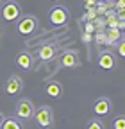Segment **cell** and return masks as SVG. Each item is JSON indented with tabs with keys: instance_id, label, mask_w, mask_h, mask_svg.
<instances>
[{
	"instance_id": "6da1fadb",
	"label": "cell",
	"mask_w": 125,
	"mask_h": 129,
	"mask_svg": "<svg viewBox=\"0 0 125 129\" xmlns=\"http://www.w3.org/2000/svg\"><path fill=\"white\" fill-rule=\"evenodd\" d=\"M36 124L39 127H52L54 125V111L50 106H39L36 111H34V117Z\"/></svg>"
},
{
	"instance_id": "7a4b0ae2",
	"label": "cell",
	"mask_w": 125,
	"mask_h": 129,
	"mask_svg": "<svg viewBox=\"0 0 125 129\" xmlns=\"http://www.w3.org/2000/svg\"><path fill=\"white\" fill-rule=\"evenodd\" d=\"M38 29V18L36 16H22V18H18V23H16V30H18V34L22 36H30V34H34V30Z\"/></svg>"
},
{
	"instance_id": "3957f363",
	"label": "cell",
	"mask_w": 125,
	"mask_h": 129,
	"mask_svg": "<svg viewBox=\"0 0 125 129\" xmlns=\"http://www.w3.org/2000/svg\"><path fill=\"white\" fill-rule=\"evenodd\" d=\"M34 111H36V108H34L32 102H30L29 99H22L16 104V118H20V120H30L34 117Z\"/></svg>"
},
{
	"instance_id": "277c9868",
	"label": "cell",
	"mask_w": 125,
	"mask_h": 129,
	"mask_svg": "<svg viewBox=\"0 0 125 129\" xmlns=\"http://www.w3.org/2000/svg\"><path fill=\"white\" fill-rule=\"evenodd\" d=\"M48 20H50V23L55 25V27L65 25V23L68 22V9L62 7V6L52 7V11H50V14H48Z\"/></svg>"
},
{
	"instance_id": "5b68a950",
	"label": "cell",
	"mask_w": 125,
	"mask_h": 129,
	"mask_svg": "<svg viewBox=\"0 0 125 129\" xmlns=\"http://www.w3.org/2000/svg\"><path fill=\"white\" fill-rule=\"evenodd\" d=\"M20 13H22L20 6L11 0V2H7V4L2 7V18H4L6 22H16V20L20 18Z\"/></svg>"
},
{
	"instance_id": "8992f818",
	"label": "cell",
	"mask_w": 125,
	"mask_h": 129,
	"mask_svg": "<svg viewBox=\"0 0 125 129\" xmlns=\"http://www.w3.org/2000/svg\"><path fill=\"white\" fill-rule=\"evenodd\" d=\"M111 101L107 99V97H100V99H97L95 102H93V113H95L97 117H107L111 115Z\"/></svg>"
},
{
	"instance_id": "52a82bcc",
	"label": "cell",
	"mask_w": 125,
	"mask_h": 129,
	"mask_svg": "<svg viewBox=\"0 0 125 129\" xmlns=\"http://www.w3.org/2000/svg\"><path fill=\"white\" fill-rule=\"evenodd\" d=\"M23 90V81H22V77L20 75H11L9 79H7V83H6V93L7 95H18L20 91Z\"/></svg>"
},
{
	"instance_id": "ba28073f",
	"label": "cell",
	"mask_w": 125,
	"mask_h": 129,
	"mask_svg": "<svg viewBox=\"0 0 125 129\" xmlns=\"http://www.w3.org/2000/svg\"><path fill=\"white\" fill-rule=\"evenodd\" d=\"M59 63H61V67H65V68H75L77 64H79V54L75 50H66V52L61 54Z\"/></svg>"
},
{
	"instance_id": "9c48e42d",
	"label": "cell",
	"mask_w": 125,
	"mask_h": 129,
	"mask_svg": "<svg viewBox=\"0 0 125 129\" xmlns=\"http://www.w3.org/2000/svg\"><path fill=\"white\" fill-rule=\"evenodd\" d=\"M55 56H57V45H54V43H45L38 50V57L41 61H52Z\"/></svg>"
},
{
	"instance_id": "30bf717a",
	"label": "cell",
	"mask_w": 125,
	"mask_h": 129,
	"mask_svg": "<svg viewBox=\"0 0 125 129\" xmlns=\"http://www.w3.org/2000/svg\"><path fill=\"white\" fill-rule=\"evenodd\" d=\"M14 63L23 70H30L34 67V57H32L30 52H20V54H16V57H14Z\"/></svg>"
},
{
	"instance_id": "8fae6325",
	"label": "cell",
	"mask_w": 125,
	"mask_h": 129,
	"mask_svg": "<svg viewBox=\"0 0 125 129\" xmlns=\"http://www.w3.org/2000/svg\"><path fill=\"white\" fill-rule=\"evenodd\" d=\"M97 63H98V67H100L102 70H113L116 61H114V56H113L111 52H100Z\"/></svg>"
},
{
	"instance_id": "7c38bea8",
	"label": "cell",
	"mask_w": 125,
	"mask_h": 129,
	"mask_svg": "<svg viewBox=\"0 0 125 129\" xmlns=\"http://www.w3.org/2000/svg\"><path fill=\"white\" fill-rule=\"evenodd\" d=\"M45 93L52 97V99H61L62 97V86L61 83H57V81H50V83L45 84Z\"/></svg>"
},
{
	"instance_id": "4fadbf2b",
	"label": "cell",
	"mask_w": 125,
	"mask_h": 129,
	"mask_svg": "<svg viewBox=\"0 0 125 129\" xmlns=\"http://www.w3.org/2000/svg\"><path fill=\"white\" fill-rule=\"evenodd\" d=\"M0 129H23V125L20 124V120L16 117H7V118L2 120Z\"/></svg>"
},
{
	"instance_id": "5bb4252c",
	"label": "cell",
	"mask_w": 125,
	"mask_h": 129,
	"mask_svg": "<svg viewBox=\"0 0 125 129\" xmlns=\"http://www.w3.org/2000/svg\"><path fill=\"white\" fill-rule=\"evenodd\" d=\"M121 38V30L116 27H107V34H105V43H116Z\"/></svg>"
},
{
	"instance_id": "9a60e30c",
	"label": "cell",
	"mask_w": 125,
	"mask_h": 129,
	"mask_svg": "<svg viewBox=\"0 0 125 129\" xmlns=\"http://www.w3.org/2000/svg\"><path fill=\"white\" fill-rule=\"evenodd\" d=\"M86 129H105V127H104V122H102L100 118H93V120L88 122Z\"/></svg>"
},
{
	"instance_id": "2e32d148",
	"label": "cell",
	"mask_w": 125,
	"mask_h": 129,
	"mask_svg": "<svg viewBox=\"0 0 125 129\" xmlns=\"http://www.w3.org/2000/svg\"><path fill=\"white\" fill-rule=\"evenodd\" d=\"M113 127L114 129H125V115H118L113 122Z\"/></svg>"
},
{
	"instance_id": "e0dca14e",
	"label": "cell",
	"mask_w": 125,
	"mask_h": 129,
	"mask_svg": "<svg viewBox=\"0 0 125 129\" xmlns=\"http://www.w3.org/2000/svg\"><path fill=\"white\" fill-rule=\"evenodd\" d=\"M86 9H88V13H86V20H88V22H93V20L98 16V14H97V9H95V7H86Z\"/></svg>"
},
{
	"instance_id": "ac0fdd59",
	"label": "cell",
	"mask_w": 125,
	"mask_h": 129,
	"mask_svg": "<svg viewBox=\"0 0 125 129\" xmlns=\"http://www.w3.org/2000/svg\"><path fill=\"white\" fill-rule=\"evenodd\" d=\"M97 6V14H105V11H107V2H100V0H98V2L95 4Z\"/></svg>"
},
{
	"instance_id": "d6986e66",
	"label": "cell",
	"mask_w": 125,
	"mask_h": 129,
	"mask_svg": "<svg viewBox=\"0 0 125 129\" xmlns=\"http://www.w3.org/2000/svg\"><path fill=\"white\" fill-rule=\"evenodd\" d=\"M118 52H120L121 57H125V40H121V41L118 43Z\"/></svg>"
},
{
	"instance_id": "ffe728a7",
	"label": "cell",
	"mask_w": 125,
	"mask_h": 129,
	"mask_svg": "<svg viewBox=\"0 0 125 129\" xmlns=\"http://www.w3.org/2000/svg\"><path fill=\"white\" fill-rule=\"evenodd\" d=\"M114 9H125V0H116V2H114Z\"/></svg>"
},
{
	"instance_id": "44dd1931",
	"label": "cell",
	"mask_w": 125,
	"mask_h": 129,
	"mask_svg": "<svg viewBox=\"0 0 125 129\" xmlns=\"http://www.w3.org/2000/svg\"><path fill=\"white\" fill-rule=\"evenodd\" d=\"M97 43H105V34L104 32H98L97 34Z\"/></svg>"
},
{
	"instance_id": "7402d4cb",
	"label": "cell",
	"mask_w": 125,
	"mask_h": 129,
	"mask_svg": "<svg viewBox=\"0 0 125 129\" xmlns=\"http://www.w3.org/2000/svg\"><path fill=\"white\" fill-rule=\"evenodd\" d=\"M95 4H97V0H84L86 7H95Z\"/></svg>"
},
{
	"instance_id": "603a6c76",
	"label": "cell",
	"mask_w": 125,
	"mask_h": 129,
	"mask_svg": "<svg viewBox=\"0 0 125 129\" xmlns=\"http://www.w3.org/2000/svg\"><path fill=\"white\" fill-rule=\"evenodd\" d=\"M93 30H95V25H93V22H89V23H86V32H89V34H91V32Z\"/></svg>"
},
{
	"instance_id": "cb8c5ba5",
	"label": "cell",
	"mask_w": 125,
	"mask_h": 129,
	"mask_svg": "<svg viewBox=\"0 0 125 129\" xmlns=\"http://www.w3.org/2000/svg\"><path fill=\"white\" fill-rule=\"evenodd\" d=\"M4 118H6V117L2 115V113H0V124H2V120H4Z\"/></svg>"
},
{
	"instance_id": "d4e9b609",
	"label": "cell",
	"mask_w": 125,
	"mask_h": 129,
	"mask_svg": "<svg viewBox=\"0 0 125 129\" xmlns=\"http://www.w3.org/2000/svg\"><path fill=\"white\" fill-rule=\"evenodd\" d=\"M100 2H109V0H100Z\"/></svg>"
}]
</instances>
